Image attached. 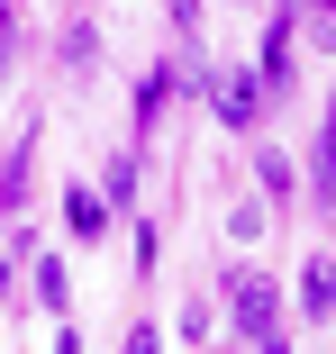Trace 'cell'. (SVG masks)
Listing matches in <instances>:
<instances>
[{"instance_id":"obj_3","label":"cell","mask_w":336,"mask_h":354,"mask_svg":"<svg viewBox=\"0 0 336 354\" xmlns=\"http://www.w3.org/2000/svg\"><path fill=\"white\" fill-rule=\"evenodd\" d=\"M64 227L73 236H109V200L100 191H64Z\"/></svg>"},{"instance_id":"obj_8","label":"cell","mask_w":336,"mask_h":354,"mask_svg":"<svg viewBox=\"0 0 336 354\" xmlns=\"http://www.w3.org/2000/svg\"><path fill=\"white\" fill-rule=\"evenodd\" d=\"M127 354H155V327H137V336H127Z\"/></svg>"},{"instance_id":"obj_2","label":"cell","mask_w":336,"mask_h":354,"mask_svg":"<svg viewBox=\"0 0 336 354\" xmlns=\"http://www.w3.org/2000/svg\"><path fill=\"white\" fill-rule=\"evenodd\" d=\"M200 91H209V109H218L227 127H254V118H263V82H254V73H200Z\"/></svg>"},{"instance_id":"obj_6","label":"cell","mask_w":336,"mask_h":354,"mask_svg":"<svg viewBox=\"0 0 336 354\" xmlns=\"http://www.w3.org/2000/svg\"><path fill=\"white\" fill-rule=\"evenodd\" d=\"M37 300H46V309H64V300H73V291H64V263H55V254L37 263Z\"/></svg>"},{"instance_id":"obj_4","label":"cell","mask_w":336,"mask_h":354,"mask_svg":"<svg viewBox=\"0 0 336 354\" xmlns=\"http://www.w3.org/2000/svg\"><path fill=\"white\" fill-rule=\"evenodd\" d=\"M300 309L309 318H336V263H309L300 272Z\"/></svg>"},{"instance_id":"obj_9","label":"cell","mask_w":336,"mask_h":354,"mask_svg":"<svg viewBox=\"0 0 336 354\" xmlns=\"http://www.w3.org/2000/svg\"><path fill=\"white\" fill-rule=\"evenodd\" d=\"M254 345H263V354H291V345H282V336H254Z\"/></svg>"},{"instance_id":"obj_1","label":"cell","mask_w":336,"mask_h":354,"mask_svg":"<svg viewBox=\"0 0 336 354\" xmlns=\"http://www.w3.org/2000/svg\"><path fill=\"white\" fill-rule=\"evenodd\" d=\"M227 318L245 327V336H273V318H282V291L263 272H227Z\"/></svg>"},{"instance_id":"obj_7","label":"cell","mask_w":336,"mask_h":354,"mask_svg":"<svg viewBox=\"0 0 336 354\" xmlns=\"http://www.w3.org/2000/svg\"><path fill=\"white\" fill-rule=\"evenodd\" d=\"M91 55H100V37H91V19H82V28H64V64H91Z\"/></svg>"},{"instance_id":"obj_5","label":"cell","mask_w":336,"mask_h":354,"mask_svg":"<svg viewBox=\"0 0 336 354\" xmlns=\"http://www.w3.org/2000/svg\"><path fill=\"white\" fill-rule=\"evenodd\" d=\"M318 200L336 209V109H327V127H318Z\"/></svg>"}]
</instances>
